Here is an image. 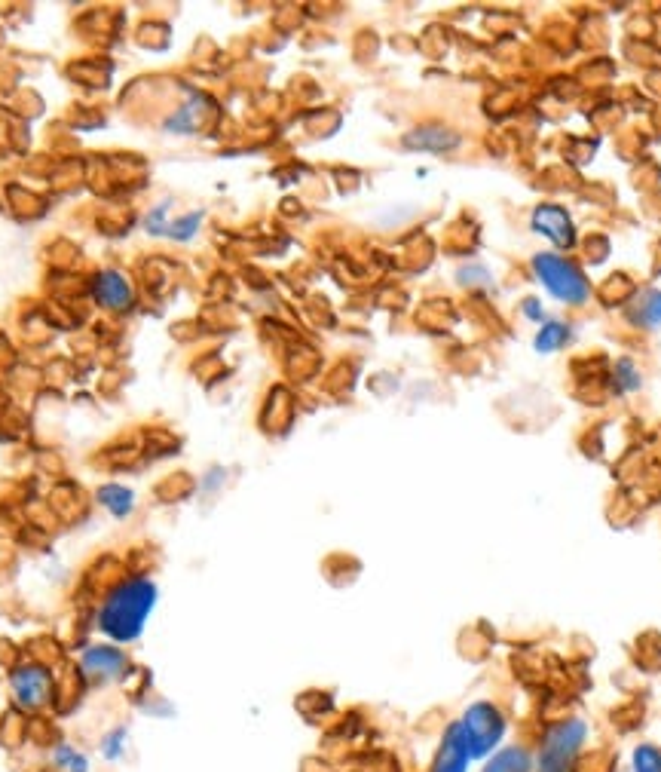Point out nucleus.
I'll list each match as a JSON object with an SVG mask.
<instances>
[{"mask_svg":"<svg viewBox=\"0 0 661 772\" xmlns=\"http://www.w3.org/2000/svg\"><path fill=\"white\" fill-rule=\"evenodd\" d=\"M631 319L637 325H646V328H658L661 325V292H646L637 307L631 310Z\"/></svg>","mask_w":661,"mask_h":772,"instance_id":"ddd939ff","label":"nucleus"},{"mask_svg":"<svg viewBox=\"0 0 661 772\" xmlns=\"http://www.w3.org/2000/svg\"><path fill=\"white\" fill-rule=\"evenodd\" d=\"M567 341H570V325H564V322H545L539 337H536V350L539 353H554V350H561Z\"/></svg>","mask_w":661,"mask_h":772,"instance_id":"4468645a","label":"nucleus"},{"mask_svg":"<svg viewBox=\"0 0 661 772\" xmlns=\"http://www.w3.org/2000/svg\"><path fill=\"white\" fill-rule=\"evenodd\" d=\"M533 760L527 748H502L499 754H493V760L484 766V772H530Z\"/></svg>","mask_w":661,"mask_h":772,"instance_id":"9d476101","label":"nucleus"},{"mask_svg":"<svg viewBox=\"0 0 661 772\" xmlns=\"http://www.w3.org/2000/svg\"><path fill=\"white\" fill-rule=\"evenodd\" d=\"M92 295L101 307H108V310H129L132 285L120 270H101L92 279Z\"/></svg>","mask_w":661,"mask_h":772,"instance_id":"6e6552de","label":"nucleus"},{"mask_svg":"<svg viewBox=\"0 0 661 772\" xmlns=\"http://www.w3.org/2000/svg\"><path fill=\"white\" fill-rule=\"evenodd\" d=\"M460 141L453 132H444V129H417L408 135V144L411 148H435V151H444V148H453V144Z\"/></svg>","mask_w":661,"mask_h":772,"instance_id":"f8f14e48","label":"nucleus"},{"mask_svg":"<svg viewBox=\"0 0 661 772\" xmlns=\"http://www.w3.org/2000/svg\"><path fill=\"white\" fill-rule=\"evenodd\" d=\"M634 772H661V751L655 745H640L634 751Z\"/></svg>","mask_w":661,"mask_h":772,"instance_id":"f3484780","label":"nucleus"},{"mask_svg":"<svg viewBox=\"0 0 661 772\" xmlns=\"http://www.w3.org/2000/svg\"><path fill=\"white\" fill-rule=\"evenodd\" d=\"M585 739H588V727L579 717L551 723L539 748V772H573Z\"/></svg>","mask_w":661,"mask_h":772,"instance_id":"f03ea898","label":"nucleus"},{"mask_svg":"<svg viewBox=\"0 0 661 772\" xmlns=\"http://www.w3.org/2000/svg\"><path fill=\"white\" fill-rule=\"evenodd\" d=\"M154 604H157V586L150 583L147 576H129L101 601L98 629L120 644L135 641L144 632L147 616L154 613Z\"/></svg>","mask_w":661,"mask_h":772,"instance_id":"f257e3e1","label":"nucleus"},{"mask_svg":"<svg viewBox=\"0 0 661 772\" xmlns=\"http://www.w3.org/2000/svg\"><path fill=\"white\" fill-rule=\"evenodd\" d=\"M460 727H463V733H466V742H469L472 757H484V754H490V751L502 742V736H505V730H508V720H505V714L499 711V705H493V702H475V705H469V711L460 717Z\"/></svg>","mask_w":661,"mask_h":772,"instance_id":"7ed1b4c3","label":"nucleus"},{"mask_svg":"<svg viewBox=\"0 0 661 772\" xmlns=\"http://www.w3.org/2000/svg\"><path fill=\"white\" fill-rule=\"evenodd\" d=\"M469 760H472V751H469V742H466V733L460 727V720H456V723H450V727L444 730L441 748H438L429 772H466Z\"/></svg>","mask_w":661,"mask_h":772,"instance_id":"0eeeda50","label":"nucleus"},{"mask_svg":"<svg viewBox=\"0 0 661 772\" xmlns=\"http://www.w3.org/2000/svg\"><path fill=\"white\" fill-rule=\"evenodd\" d=\"M199 221H202V215H199V212H196V215H187V218L175 221V224L169 227V233H172L175 239H187V236H193V230L199 227Z\"/></svg>","mask_w":661,"mask_h":772,"instance_id":"6ab92c4d","label":"nucleus"},{"mask_svg":"<svg viewBox=\"0 0 661 772\" xmlns=\"http://www.w3.org/2000/svg\"><path fill=\"white\" fill-rule=\"evenodd\" d=\"M80 671L92 684H111L129 671V659L117 647H89L80 659Z\"/></svg>","mask_w":661,"mask_h":772,"instance_id":"39448f33","label":"nucleus"},{"mask_svg":"<svg viewBox=\"0 0 661 772\" xmlns=\"http://www.w3.org/2000/svg\"><path fill=\"white\" fill-rule=\"evenodd\" d=\"M616 380H619V390H637L640 386V374L634 371V365L628 359H622L616 365Z\"/></svg>","mask_w":661,"mask_h":772,"instance_id":"a211bd4d","label":"nucleus"},{"mask_svg":"<svg viewBox=\"0 0 661 772\" xmlns=\"http://www.w3.org/2000/svg\"><path fill=\"white\" fill-rule=\"evenodd\" d=\"M533 230L554 246H573V221L561 206H539L533 212Z\"/></svg>","mask_w":661,"mask_h":772,"instance_id":"1a4fd4ad","label":"nucleus"},{"mask_svg":"<svg viewBox=\"0 0 661 772\" xmlns=\"http://www.w3.org/2000/svg\"><path fill=\"white\" fill-rule=\"evenodd\" d=\"M98 503L105 506L111 515H117V518H126L135 509V497L123 485H105V488L98 491Z\"/></svg>","mask_w":661,"mask_h":772,"instance_id":"9b49d317","label":"nucleus"},{"mask_svg":"<svg viewBox=\"0 0 661 772\" xmlns=\"http://www.w3.org/2000/svg\"><path fill=\"white\" fill-rule=\"evenodd\" d=\"M533 270L557 301H567V304H585L588 301V282L570 261L557 258V255H536Z\"/></svg>","mask_w":661,"mask_h":772,"instance_id":"20e7f679","label":"nucleus"},{"mask_svg":"<svg viewBox=\"0 0 661 772\" xmlns=\"http://www.w3.org/2000/svg\"><path fill=\"white\" fill-rule=\"evenodd\" d=\"M13 696L22 708H43L53 699V678L40 665H25L13 674Z\"/></svg>","mask_w":661,"mask_h":772,"instance_id":"423d86ee","label":"nucleus"},{"mask_svg":"<svg viewBox=\"0 0 661 772\" xmlns=\"http://www.w3.org/2000/svg\"><path fill=\"white\" fill-rule=\"evenodd\" d=\"M56 766L65 769V772H89L86 754H80V751L71 748V745H62V748L56 751Z\"/></svg>","mask_w":661,"mask_h":772,"instance_id":"dca6fc26","label":"nucleus"},{"mask_svg":"<svg viewBox=\"0 0 661 772\" xmlns=\"http://www.w3.org/2000/svg\"><path fill=\"white\" fill-rule=\"evenodd\" d=\"M573 772H613V754H609V751H588V754H579Z\"/></svg>","mask_w":661,"mask_h":772,"instance_id":"2eb2a0df","label":"nucleus"}]
</instances>
